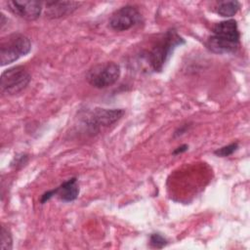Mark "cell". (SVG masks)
Segmentation results:
<instances>
[{
	"label": "cell",
	"instance_id": "1",
	"mask_svg": "<svg viewBox=\"0 0 250 250\" xmlns=\"http://www.w3.org/2000/svg\"><path fill=\"white\" fill-rule=\"evenodd\" d=\"M183 44H185V40L175 29L168 30L146 55V60L152 70L161 71L174 50Z\"/></svg>",
	"mask_w": 250,
	"mask_h": 250
},
{
	"label": "cell",
	"instance_id": "2",
	"mask_svg": "<svg viewBox=\"0 0 250 250\" xmlns=\"http://www.w3.org/2000/svg\"><path fill=\"white\" fill-rule=\"evenodd\" d=\"M31 50L30 39L21 33H12L1 39L0 62L4 66L27 55Z\"/></svg>",
	"mask_w": 250,
	"mask_h": 250
},
{
	"label": "cell",
	"instance_id": "3",
	"mask_svg": "<svg viewBox=\"0 0 250 250\" xmlns=\"http://www.w3.org/2000/svg\"><path fill=\"white\" fill-rule=\"evenodd\" d=\"M120 73L121 69L118 63L114 62H105L91 67L87 72L86 79L93 87L104 89L117 82Z\"/></svg>",
	"mask_w": 250,
	"mask_h": 250
},
{
	"label": "cell",
	"instance_id": "4",
	"mask_svg": "<svg viewBox=\"0 0 250 250\" xmlns=\"http://www.w3.org/2000/svg\"><path fill=\"white\" fill-rule=\"evenodd\" d=\"M30 80L31 76L23 66H13L2 72L0 88L6 95H16L24 90Z\"/></svg>",
	"mask_w": 250,
	"mask_h": 250
},
{
	"label": "cell",
	"instance_id": "5",
	"mask_svg": "<svg viewBox=\"0 0 250 250\" xmlns=\"http://www.w3.org/2000/svg\"><path fill=\"white\" fill-rule=\"evenodd\" d=\"M124 109L121 108H95L86 115V125L92 132H98L103 127H107L118 121L123 114Z\"/></svg>",
	"mask_w": 250,
	"mask_h": 250
},
{
	"label": "cell",
	"instance_id": "6",
	"mask_svg": "<svg viewBox=\"0 0 250 250\" xmlns=\"http://www.w3.org/2000/svg\"><path fill=\"white\" fill-rule=\"evenodd\" d=\"M141 20L137 8L127 5L116 10L109 19V26L115 31H125L135 26Z\"/></svg>",
	"mask_w": 250,
	"mask_h": 250
},
{
	"label": "cell",
	"instance_id": "7",
	"mask_svg": "<svg viewBox=\"0 0 250 250\" xmlns=\"http://www.w3.org/2000/svg\"><path fill=\"white\" fill-rule=\"evenodd\" d=\"M9 10L16 16L25 21H35L42 11V3L34 0H13L8 1Z\"/></svg>",
	"mask_w": 250,
	"mask_h": 250
},
{
	"label": "cell",
	"instance_id": "8",
	"mask_svg": "<svg viewBox=\"0 0 250 250\" xmlns=\"http://www.w3.org/2000/svg\"><path fill=\"white\" fill-rule=\"evenodd\" d=\"M79 194V186L77 184L76 178H71L65 182H63L60 187L55 189L48 190L41 196V203H45L54 195H57L63 202H71L74 201Z\"/></svg>",
	"mask_w": 250,
	"mask_h": 250
},
{
	"label": "cell",
	"instance_id": "9",
	"mask_svg": "<svg viewBox=\"0 0 250 250\" xmlns=\"http://www.w3.org/2000/svg\"><path fill=\"white\" fill-rule=\"evenodd\" d=\"M212 31H213V36L217 37L218 39L239 45L240 34H239L236 21L227 20V21H220L213 26Z\"/></svg>",
	"mask_w": 250,
	"mask_h": 250
},
{
	"label": "cell",
	"instance_id": "10",
	"mask_svg": "<svg viewBox=\"0 0 250 250\" xmlns=\"http://www.w3.org/2000/svg\"><path fill=\"white\" fill-rule=\"evenodd\" d=\"M75 1H48L45 4V15L49 19H60L71 15L79 6Z\"/></svg>",
	"mask_w": 250,
	"mask_h": 250
},
{
	"label": "cell",
	"instance_id": "11",
	"mask_svg": "<svg viewBox=\"0 0 250 250\" xmlns=\"http://www.w3.org/2000/svg\"><path fill=\"white\" fill-rule=\"evenodd\" d=\"M206 46L213 53L229 54V53H234L237 50L239 45L218 39L217 37L211 35L206 42Z\"/></svg>",
	"mask_w": 250,
	"mask_h": 250
},
{
	"label": "cell",
	"instance_id": "12",
	"mask_svg": "<svg viewBox=\"0 0 250 250\" xmlns=\"http://www.w3.org/2000/svg\"><path fill=\"white\" fill-rule=\"evenodd\" d=\"M240 8L237 1H221L216 7V13L222 17L229 18L234 16Z\"/></svg>",
	"mask_w": 250,
	"mask_h": 250
},
{
	"label": "cell",
	"instance_id": "13",
	"mask_svg": "<svg viewBox=\"0 0 250 250\" xmlns=\"http://www.w3.org/2000/svg\"><path fill=\"white\" fill-rule=\"evenodd\" d=\"M13 245L12 235L9 229L5 227L1 228V249L2 250H11Z\"/></svg>",
	"mask_w": 250,
	"mask_h": 250
},
{
	"label": "cell",
	"instance_id": "14",
	"mask_svg": "<svg viewBox=\"0 0 250 250\" xmlns=\"http://www.w3.org/2000/svg\"><path fill=\"white\" fill-rule=\"evenodd\" d=\"M237 148H238V144L237 143H232V144H229L226 146L218 148L217 150L214 151V153L217 156H220V157H227V156L231 155Z\"/></svg>",
	"mask_w": 250,
	"mask_h": 250
},
{
	"label": "cell",
	"instance_id": "15",
	"mask_svg": "<svg viewBox=\"0 0 250 250\" xmlns=\"http://www.w3.org/2000/svg\"><path fill=\"white\" fill-rule=\"evenodd\" d=\"M149 243L154 248H162L167 244V240L159 233H152L149 238Z\"/></svg>",
	"mask_w": 250,
	"mask_h": 250
},
{
	"label": "cell",
	"instance_id": "16",
	"mask_svg": "<svg viewBox=\"0 0 250 250\" xmlns=\"http://www.w3.org/2000/svg\"><path fill=\"white\" fill-rule=\"evenodd\" d=\"M188 146H187V145H183V146H179V147H177L174 151H173V154H180V153H183V152H185V151H187L188 150Z\"/></svg>",
	"mask_w": 250,
	"mask_h": 250
}]
</instances>
